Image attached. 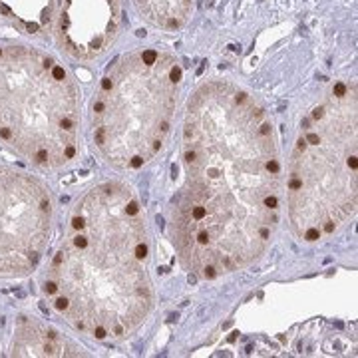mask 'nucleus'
<instances>
[{"label": "nucleus", "mask_w": 358, "mask_h": 358, "mask_svg": "<svg viewBox=\"0 0 358 358\" xmlns=\"http://www.w3.org/2000/svg\"><path fill=\"white\" fill-rule=\"evenodd\" d=\"M185 181L171 231L181 265L213 281L267 253L281 221L285 176L267 110L227 80L193 90L185 108Z\"/></svg>", "instance_id": "1"}, {"label": "nucleus", "mask_w": 358, "mask_h": 358, "mask_svg": "<svg viewBox=\"0 0 358 358\" xmlns=\"http://www.w3.org/2000/svg\"><path fill=\"white\" fill-rule=\"evenodd\" d=\"M150 261L140 199L126 183L106 181L72 209L44 291L76 331L96 341H126L154 308Z\"/></svg>", "instance_id": "2"}, {"label": "nucleus", "mask_w": 358, "mask_h": 358, "mask_svg": "<svg viewBox=\"0 0 358 358\" xmlns=\"http://www.w3.org/2000/svg\"><path fill=\"white\" fill-rule=\"evenodd\" d=\"M289 223L299 241L333 235L358 207L357 86L338 82L301 126L285 176Z\"/></svg>", "instance_id": "3"}, {"label": "nucleus", "mask_w": 358, "mask_h": 358, "mask_svg": "<svg viewBox=\"0 0 358 358\" xmlns=\"http://www.w3.org/2000/svg\"><path fill=\"white\" fill-rule=\"evenodd\" d=\"M181 88L178 58L157 50L122 54L100 82L92 108L94 140L117 169H140L166 145Z\"/></svg>", "instance_id": "4"}, {"label": "nucleus", "mask_w": 358, "mask_h": 358, "mask_svg": "<svg viewBox=\"0 0 358 358\" xmlns=\"http://www.w3.org/2000/svg\"><path fill=\"white\" fill-rule=\"evenodd\" d=\"M80 102L72 76L52 56L0 46V140L38 167L76 155Z\"/></svg>", "instance_id": "5"}, {"label": "nucleus", "mask_w": 358, "mask_h": 358, "mask_svg": "<svg viewBox=\"0 0 358 358\" xmlns=\"http://www.w3.org/2000/svg\"><path fill=\"white\" fill-rule=\"evenodd\" d=\"M52 201L40 179L0 166V277H24L48 245Z\"/></svg>", "instance_id": "6"}, {"label": "nucleus", "mask_w": 358, "mask_h": 358, "mask_svg": "<svg viewBox=\"0 0 358 358\" xmlns=\"http://www.w3.org/2000/svg\"><path fill=\"white\" fill-rule=\"evenodd\" d=\"M122 26L120 0H58L54 34L70 56L94 60L108 52Z\"/></svg>", "instance_id": "7"}, {"label": "nucleus", "mask_w": 358, "mask_h": 358, "mask_svg": "<svg viewBox=\"0 0 358 358\" xmlns=\"http://www.w3.org/2000/svg\"><path fill=\"white\" fill-rule=\"evenodd\" d=\"M14 357H78L74 346L54 331L38 324H24L16 331L13 345Z\"/></svg>", "instance_id": "8"}, {"label": "nucleus", "mask_w": 358, "mask_h": 358, "mask_svg": "<svg viewBox=\"0 0 358 358\" xmlns=\"http://www.w3.org/2000/svg\"><path fill=\"white\" fill-rule=\"evenodd\" d=\"M138 13L155 28L178 30L192 16L193 0H134Z\"/></svg>", "instance_id": "9"}, {"label": "nucleus", "mask_w": 358, "mask_h": 358, "mask_svg": "<svg viewBox=\"0 0 358 358\" xmlns=\"http://www.w3.org/2000/svg\"><path fill=\"white\" fill-rule=\"evenodd\" d=\"M56 4V0H0V14L16 20L32 34L54 20Z\"/></svg>", "instance_id": "10"}]
</instances>
